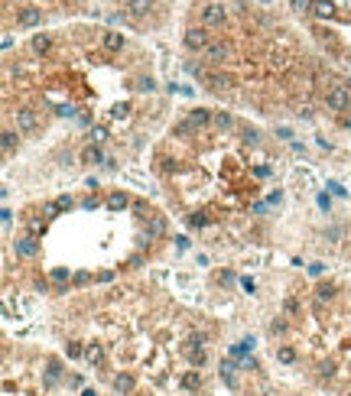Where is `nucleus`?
<instances>
[{
    "instance_id": "6",
    "label": "nucleus",
    "mask_w": 351,
    "mask_h": 396,
    "mask_svg": "<svg viewBox=\"0 0 351 396\" xmlns=\"http://www.w3.org/2000/svg\"><path fill=\"white\" fill-rule=\"evenodd\" d=\"M276 361H283V364H293V361H296V351H293V348H276Z\"/></svg>"
},
{
    "instance_id": "2",
    "label": "nucleus",
    "mask_w": 351,
    "mask_h": 396,
    "mask_svg": "<svg viewBox=\"0 0 351 396\" xmlns=\"http://www.w3.org/2000/svg\"><path fill=\"white\" fill-rule=\"evenodd\" d=\"M169 7L173 0H117V10L111 13V20L133 30H156L166 23Z\"/></svg>"
},
{
    "instance_id": "1",
    "label": "nucleus",
    "mask_w": 351,
    "mask_h": 396,
    "mask_svg": "<svg viewBox=\"0 0 351 396\" xmlns=\"http://www.w3.org/2000/svg\"><path fill=\"white\" fill-rule=\"evenodd\" d=\"M88 3L91 0H3V30H43L49 16L88 10Z\"/></svg>"
},
{
    "instance_id": "4",
    "label": "nucleus",
    "mask_w": 351,
    "mask_h": 396,
    "mask_svg": "<svg viewBox=\"0 0 351 396\" xmlns=\"http://www.w3.org/2000/svg\"><path fill=\"white\" fill-rule=\"evenodd\" d=\"M85 361L88 364H95V367H101L104 364V348H101V344H88L85 348Z\"/></svg>"
},
{
    "instance_id": "5",
    "label": "nucleus",
    "mask_w": 351,
    "mask_h": 396,
    "mask_svg": "<svg viewBox=\"0 0 351 396\" xmlns=\"http://www.w3.org/2000/svg\"><path fill=\"white\" fill-rule=\"evenodd\" d=\"M182 386H186V390H198V386H202V374H198V370H186Z\"/></svg>"
},
{
    "instance_id": "3",
    "label": "nucleus",
    "mask_w": 351,
    "mask_h": 396,
    "mask_svg": "<svg viewBox=\"0 0 351 396\" xmlns=\"http://www.w3.org/2000/svg\"><path fill=\"white\" fill-rule=\"evenodd\" d=\"M114 390L121 396H130L133 390H137V380H133V374H127V370H121V374L114 377Z\"/></svg>"
},
{
    "instance_id": "8",
    "label": "nucleus",
    "mask_w": 351,
    "mask_h": 396,
    "mask_svg": "<svg viewBox=\"0 0 351 396\" xmlns=\"http://www.w3.org/2000/svg\"><path fill=\"white\" fill-rule=\"evenodd\" d=\"M270 334H286V321H283V318L270 321Z\"/></svg>"
},
{
    "instance_id": "9",
    "label": "nucleus",
    "mask_w": 351,
    "mask_h": 396,
    "mask_svg": "<svg viewBox=\"0 0 351 396\" xmlns=\"http://www.w3.org/2000/svg\"><path fill=\"white\" fill-rule=\"evenodd\" d=\"M81 396H98V393H95V390H85V393H81Z\"/></svg>"
},
{
    "instance_id": "7",
    "label": "nucleus",
    "mask_w": 351,
    "mask_h": 396,
    "mask_svg": "<svg viewBox=\"0 0 351 396\" xmlns=\"http://www.w3.org/2000/svg\"><path fill=\"white\" fill-rule=\"evenodd\" d=\"M65 354H68V357H85V348H81L78 341H68L65 344Z\"/></svg>"
}]
</instances>
